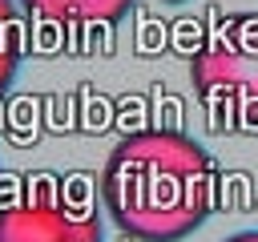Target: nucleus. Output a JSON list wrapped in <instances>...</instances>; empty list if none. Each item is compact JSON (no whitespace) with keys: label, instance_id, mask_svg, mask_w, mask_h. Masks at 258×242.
Returning <instances> with one entry per match:
<instances>
[{"label":"nucleus","instance_id":"7","mask_svg":"<svg viewBox=\"0 0 258 242\" xmlns=\"http://www.w3.org/2000/svg\"><path fill=\"white\" fill-rule=\"evenodd\" d=\"M161 4H181V0H161Z\"/></svg>","mask_w":258,"mask_h":242},{"label":"nucleus","instance_id":"4","mask_svg":"<svg viewBox=\"0 0 258 242\" xmlns=\"http://www.w3.org/2000/svg\"><path fill=\"white\" fill-rule=\"evenodd\" d=\"M32 16L56 24H113L129 12L133 0H20Z\"/></svg>","mask_w":258,"mask_h":242},{"label":"nucleus","instance_id":"5","mask_svg":"<svg viewBox=\"0 0 258 242\" xmlns=\"http://www.w3.org/2000/svg\"><path fill=\"white\" fill-rule=\"evenodd\" d=\"M20 48H24V24H20V12H16V0H0V93L16 77Z\"/></svg>","mask_w":258,"mask_h":242},{"label":"nucleus","instance_id":"3","mask_svg":"<svg viewBox=\"0 0 258 242\" xmlns=\"http://www.w3.org/2000/svg\"><path fill=\"white\" fill-rule=\"evenodd\" d=\"M101 214L56 173H28L24 198L0 206V242H101Z\"/></svg>","mask_w":258,"mask_h":242},{"label":"nucleus","instance_id":"2","mask_svg":"<svg viewBox=\"0 0 258 242\" xmlns=\"http://www.w3.org/2000/svg\"><path fill=\"white\" fill-rule=\"evenodd\" d=\"M194 93L206 109H254L258 105V12H234L214 24L206 44L189 60Z\"/></svg>","mask_w":258,"mask_h":242},{"label":"nucleus","instance_id":"1","mask_svg":"<svg viewBox=\"0 0 258 242\" xmlns=\"http://www.w3.org/2000/svg\"><path fill=\"white\" fill-rule=\"evenodd\" d=\"M218 169L177 129L125 133L101 169V206L133 242H181L214 210Z\"/></svg>","mask_w":258,"mask_h":242},{"label":"nucleus","instance_id":"6","mask_svg":"<svg viewBox=\"0 0 258 242\" xmlns=\"http://www.w3.org/2000/svg\"><path fill=\"white\" fill-rule=\"evenodd\" d=\"M226 242H258V230H242V234H234V238H226Z\"/></svg>","mask_w":258,"mask_h":242}]
</instances>
